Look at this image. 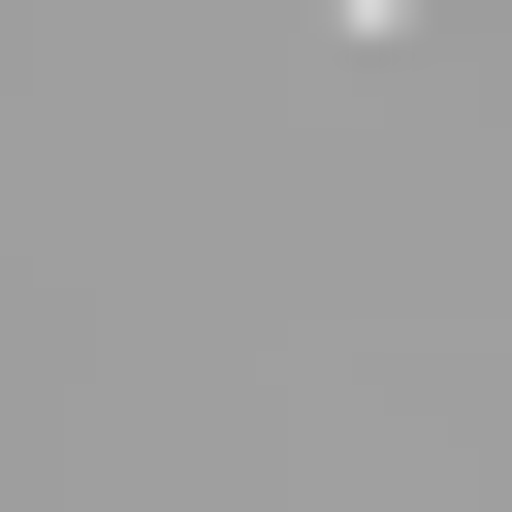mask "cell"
<instances>
[{"label": "cell", "instance_id": "obj_1", "mask_svg": "<svg viewBox=\"0 0 512 512\" xmlns=\"http://www.w3.org/2000/svg\"><path fill=\"white\" fill-rule=\"evenodd\" d=\"M352 32H416V0H352Z\"/></svg>", "mask_w": 512, "mask_h": 512}]
</instances>
